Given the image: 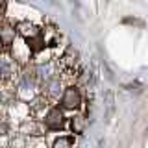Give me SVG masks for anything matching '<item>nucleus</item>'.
<instances>
[{
  "label": "nucleus",
  "mask_w": 148,
  "mask_h": 148,
  "mask_svg": "<svg viewBox=\"0 0 148 148\" xmlns=\"http://www.w3.org/2000/svg\"><path fill=\"white\" fill-rule=\"evenodd\" d=\"M80 92H78L74 87H71V89H67V92L63 95V104H65V108H78L80 106Z\"/></svg>",
  "instance_id": "obj_1"
},
{
  "label": "nucleus",
  "mask_w": 148,
  "mask_h": 148,
  "mask_svg": "<svg viewBox=\"0 0 148 148\" xmlns=\"http://www.w3.org/2000/svg\"><path fill=\"white\" fill-rule=\"evenodd\" d=\"M45 122H46V126H48L50 130H59L63 126V115L59 113L58 109H52L50 115L45 119Z\"/></svg>",
  "instance_id": "obj_2"
},
{
  "label": "nucleus",
  "mask_w": 148,
  "mask_h": 148,
  "mask_svg": "<svg viewBox=\"0 0 148 148\" xmlns=\"http://www.w3.org/2000/svg\"><path fill=\"white\" fill-rule=\"evenodd\" d=\"M13 39H15V32H13V30H9V28H4V30H0V41H2V43L9 45Z\"/></svg>",
  "instance_id": "obj_3"
},
{
  "label": "nucleus",
  "mask_w": 148,
  "mask_h": 148,
  "mask_svg": "<svg viewBox=\"0 0 148 148\" xmlns=\"http://www.w3.org/2000/svg\"><path fill=\"white\" fill-rule=\"evenodd\" d=\"M69 146H71V139H69V137L58 139V141H56V145H54V148H69Z\"/></svg>",
  "instance_id": "obj_4"
},
{
  "label": "nucleus",
  "mask_w": 148,
  "mask_h": 148,
  "mask_svg": "<svg viewBox=\"0 0 148 148\" xmlns=\"http://www.w3.org/2000/svg\"><path fill=\"white\" fill-rule=\"evenodd\" d=\"M72 130H74V133H80L82 130H83L82 117H76V119H72Z\"/></svg>",
  "instance_id": "obj_5"
}]
</instances>
